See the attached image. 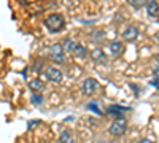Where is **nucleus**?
Returning <instances> with one entry per match:
<instances>
[{"mask_svg":"<svg viewBox=\"0 0 159 143\" xmlns=\"http://www.w3.org/2000/svg\"><path fill=\"white\" fill-rule=\"evenodd\" d=\"M45 25L51 34H57L65 27V19H64V16L61 15V13H52V15L46 16Z\"/></svg>","mask_w":159,"mask_h":143,"instance_id":"obj_1","label":"nucleus"},{"mask_svg":"<svg viewBox=\"0 0 159 143\" xmlns=\"http://www.w3.org/2000/svg\"><path fill=\"white\" fill-rule=\"evenodd\" d=\"M126 131H127V121H126L124 118L115 119V121L111 123L110 129H108L110 135H113V137H121V135L126 134Z\"/></svg>","mask_w":159,"mask_h":143,"instance_id":"obj_2","label":"nucleus"},{"mask_svg":"<svg viewBox=\"0 0 159 143\" xmlns=\"http://www.w3.org/2000/svg\"><path fill=\"white\" fill-rule=\"evenodd\" d=\"M49 56L51 59L57 62V64H64L65 62V51L62 48V43H54V45H51L49 48Z\"/></svg>","mask_w":159,"mask_h":143,"instance_id":"obj_3","label":"nucleus"},{"mask_svg":"<svg viewBox=\"0 0 159 143\" xmlns=\"http://www.w3.org/2000/svg\"><path fill=\"white\" fill-rule=\"evenodd\" d=\"M97 87H99L97 80H94V78H86V80L83 81V84H81V94L86 96V97H91V96L96 94Z\"/></svg>","mask_w":159,"mask_h":143,"instance_id":"obj_4","label":"nucleus"},{"mask_svg":"<svg viewBox=\"0 0 159 143\" xmlns=\"http://www.w3.org/2000/svg\"><path fill=\"white\" fill-rule=\"evenodd\" d=\"M139 35H140L139 27H135V25H127L123 32V40L127 42V43H134L139 38Z\"/></svg>","mask_w":159,"mask_h":143,"instance_id":"obj_5","label":"nucleus"},{"mask_svg":"<svg viewBox=\"0 0 159 143\" xmlns=\"http://www.w3.org/2000/svg\"><path fill=\"white\" fill-rule=\"evenodd\" d=\"M45 73H46L48 81H51V83H61V81H62V78H64L62 72H61L57 67H48Z\"/></svg>","mask_w":159,"mask_h":143,"instance_id":"obj_6","label":"nucleus"},{"mask_svg":"<svg viewBox=\"0 0 159 143\" xmlns=\"http://www.w3.org/2000/svg\"><path fill=\"white\" fill-rule=\"evenodd\" d=\"M108 51H110V56H111V57H118V56L123 54L124 46H123V43L119 42V40H113V42H110V45H108Z\"/></svg>","mask_w":159,"mask_h":143,"instance_id":"obj_7","label":"nucleus"},{"mask_svg":"<svg viewBox=\"0 0 159 143\" xmlns=\"http://www.w3.org/2000/svg\"><path fill=\"white\" fill-rule=\"evenodd\" d=\"M124 111H127L126 107H121V105H111L107 108V113L111 114L115 119H121L123 116H124Z\"/></svg>","mask_w":159,"mask_h":143,"instance_id":"obj_8","label":"nucleus"},{"mask_svg":"<svg viewBox=\"0 0 159 143\" xmlns=\"http://www.w3.org/2000/svg\"><path fill=\"white\" fill-rule=\"evenodd\" d=\"M147 15L150 18H157L159 16V3L154 2V0H150V2H147Z\"/></svg>","mask_w":159,"mask_h":143,"instance_id":"obj_9","label":"nucleus"},{"mask_svg":"<svg viewBox=\"0 0 159 143\" xmlns=\"http://www.w3.org/2000/svg\"><path fill=\"white\" fill-rule=\"evenodd\" d=\"M29 89L32 91L34 94H40L45 89V83L42 80H38V78H34L32 81H29Z\"/></svg>","mask_w":159,"mask_h":143,"instance_id":"obj_10","label":"nucleus"},{"mask_svg":"<svg viewBox=\"0 0 159 143\" xmlns=\"http://www.w3.org/2000/svg\"><path fill=\"white\" fill-rule=\"evenodd\" d=\"M73 54L78 57V59H86L88 56H89V51H88V48L84 46V45H76V48H75V51H73Z\"/></svg>","mask_w":159,"mask_h":143,"instance_id":"obj_11","label":"nucleus"},{"mask_svg":"<svg viewBox=\"0 0 159 143\" xmlns=\"http://www.w3.org/2000/svg\"><path fill=\"white\" fill-rule=\"evenodd\" d=\"M76 45H78V43H76L75 40H72V38H65L64 43H62V48H64L65 53H72V54H73V51H75Z\"/></svg>","mask_w":159,"mask_h":143,"instance_id":"obj_12","label":"nucleus"},{"mask_svg":"<svg viewBox=\"0 0 159 143\" xmlns=\"http://www.w3.org/2000/svg\"><path fill=\"white\" fill-rule=\"evenodd\" d=\"M91 56H92V59H94L96 62H103L105 60V53L102 49H99V48H96L94 51H91Z\"/></svg>","mask_w":159,"mask_h":143,"instance_id":"obj_13","label":"nucleus"},{"mask_svg":"<svg viewBox=\"0 0 159 143\" xmlns=\"http://www.w3.org/2000/svg\"><path fill=\"white\" fill-rule=\"evenodd\" d=\"M59 143H73V135L69 131H64L59 137Z\"/></svg>","mask_w":159,"mask_h":143,"instance_id":"obj_14","label":"nucleus"},{"mask_svg":"<svg viewBox=\"0 0 159 143\" xmlns=\"http://www.w3.org/2000/svg\"><path fill=\"white\" fill-rule=\"evenodd\" d=\"M88 110H91L92 113H97V116H102V114H103V113L99 110L97 102H89V103H88Z\"/></svg>","mask_w":159,"mask_h":143,"instance_id":"obj_15","label":"nucleus"},{"mask_svg":"<svg viewBox=\"0 0 159 143\" xmlns=\"http://www.w3.org/2000/svg\"><path fill=\"white\" fill-rule=\"evenodd\" d=\"M43 102V96L42 94H32V103H35V105H42Z\"/></svg>","mask_w":159,"mask_h":143,"instance_id":"obj_16","label":"nucleus"},{"mask_svg":"<svg viewBox=\"0 0 159 143\" xmlns=\"http://www.w3.org/2000/svg\"><path fill=\"white\" fill-rule=\"evenodd\" d=\"M130 7H134V8H140V7H143L145 3H143V0H129L127 2Z\"/></svg>","mask_w":159,"mask_h":143,"instance_id":"obj_17","label":"nucleus"},{"mask_svg":"<svg viewBox=\"0 0 159 143\" xmlns=\"http://www.w3.org/2000/svg\"><path fill=\"white\" fill-rule=\"evenodd\" d=\"M153 75H154V80H159V65L153 70Z\"/></svg>","mask_w":159,"mask_h":143,"instance_id":"obj_18","label":"nucleus"},{"mask_svg":"<svg viewBox=\"0 0 159 143\" xmlns=\"http://www.w3.org/2000/svg\"><path fill=\"white\" fill-rule=\"evenodd\" d=\"M137 143H153V141H151L150 138H142V140H140V141H137Z\"/></svg>","mask_w":159,"mask_h":143,"instance_id":"obj_19","label":"nucleus"},{"mask_svg":"<svg viewBox=\"0 0 159 143\" xmlns=\"http://www.w3.org/2000/svg\"><path fill=\"white\" fill-rule=\"evenodd\" d=\"M151 84H153L154 87H157V89H159V80H153V81H151Z\"/></svg>","mask_w":159,"mask_h":143,"instance_id":"obj_20","label":"nucleus"},{"mask_svg":"<svg viewBox=\"0 0 159 143\" xmlns=\"http://www.w3.org/2000/svg\"><path fill=\"white\" fill-rule=\"evenodd\" d=\"M157 42H159V34H157Z\"/></svg>","mask_w":159,"mask_h":143,"instance_id":"obj_21","label":"nucleus"},{"mask_svg":"<svg viewBox=\"0 0 159 143\" xmlns=\"http://www.w3.org/2000/svg\"><path fill=\"white\" fill-rule=\"evenodd\" d=\"M157 60H159V57H157Z\"/></svg>","mask_w":159,"mask_h":143,"instance_id":"obj_22","label":"nucleus"}]
</instances>
